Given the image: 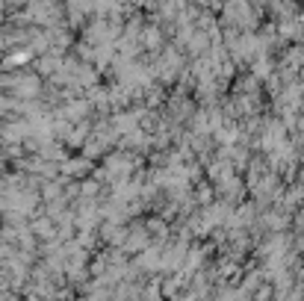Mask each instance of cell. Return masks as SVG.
Here are the masks:
<instances>
[{"instance_id": "obj_1", "label": "cell", "mask_w": 304, "mask_h": 301, "mask_svg": "<svg viewBox=\"0 0 304 301\" xmlns=\"http://www.w3.org/2000/svg\"><path fill=\"white\" fill-rule=\"evenodd\" d=\"M65 174H80V171H86V160H68L65 166H62Z\"/></svg>"}]
</instances>
